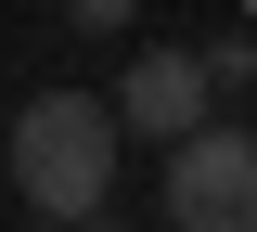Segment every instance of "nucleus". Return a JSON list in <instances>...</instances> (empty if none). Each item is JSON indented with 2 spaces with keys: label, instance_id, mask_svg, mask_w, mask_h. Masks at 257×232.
I'll return each instance as SVG.
<instances>
[{
  "label": "nucleus",
  "instance_id": "nucleus-2",
  "mask_svg": "<svg viewBox=\"0 0 257 232\" xmlns=\"http://www.w3.org/2000/svg\"><path fill=\"white\" fill-rule=\"evenodd\" d=\"M167 232H257V129H193L167 155Z\"/></svg>",
  "mask_w": 257,
  "mask_h": 232
},
{
  "label": "nucleus",
  "instance_id": "nucleus-5",
  "mask_svg": "<svg viewBox=\"0 0 257 232\" xmlns=\"http://www.w3.org/2000/svg\"><path fill=\"white\" fill-rule=\"evenodd\" d=\"M64 232H116V219H64Z\"/></svg>",
  "mask_w": 257,
  "mask_h": 232
},
{
  "label": "nucleus",
  "instance_id": "nucleus-3",
  "mask_svg": "<svg viewBox=\"0 0 257 232\" xmlns=\"http://www.w3.org/2000/svg\"><path fill=\"white\" fill-rule=\"evenodd\" d=\"M206 103H219V65H206V52H142V65L116 78V116H128L142 142H167V155H180L193 129H219Z\"/></svg>",
  "mask_w": 257,
  "mask_h": 232
},
{
  "label": "nucleus",
  "instance_id": "nucleus-1",
  "mask_svg": "<svg viewBox=\"0 0 257 232\" xmlns=\"http://www.w3.org/2000/svg\"><path fill=\"white\" fill-rule=\"evenodd\" d=\"M116 142H128V116H116V91H39L26 116H13V194L39 206V219H103V194H116Z\"/></svg>",
  "mask_w": 257,
  "mask_h": 232
},
{
  "label": "nucleus",
  "instance_id": "nucleus-4",
  "mask_svg": "<svg viewBox=\"0 0 257 232\" xmlns=\"http://www.w3.org/2000/svg\"><path fill=\"white\" fill-rule=\"evenodd\" d=\"M64 26H77V39H116V26H128V0H64Z\"/></svg>",
  "mask_w": 257,
  "mask_h": 232
}]
</instances>
